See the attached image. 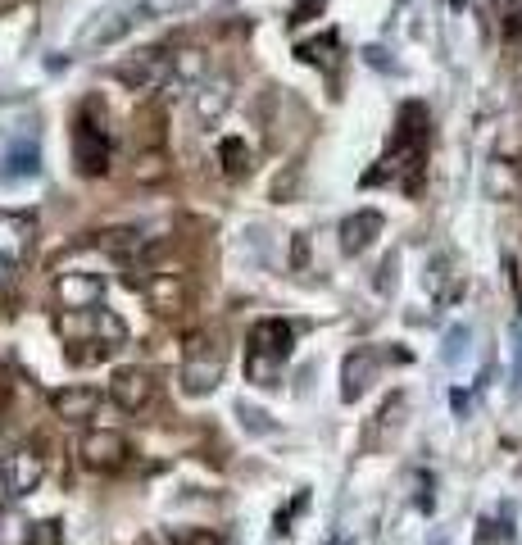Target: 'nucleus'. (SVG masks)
<instances>
[{"instance_id": "1", "label": "nucleus", "mask_w": 522, "mask_h": 545, "mask_svg": "<svg viewBox=\"0 0 522 545\" xmlns=\"http://www.w3.org/2000/svg\"><path fill=\"white\" fill-rule=\"evenodd\" d=\"M286 355H291V327L282 318H264L250 332V382L273 387V377L282 373Z\"/></svg>"}, {"instance_id": "2", "label": "nucleus", "mask_w": 522, "mask_h": 545, "mask_svg": "<svg viewBox=\"0 0 522 545\" xmlns=\"http://www.w3.org/2000/svg\"><path fill=\"white\" fill-rule=\"evenodd\" d=\"M123 318L114 309H64L60 314V337L73 341V346H114L123 341Z\"/></svg>"}, {"instance_id": "3", "label": "nucleus", "mask_w": 522, "mask_h": 545, "mask_svg": "<svg viewBox=\"0 0 522 545\" xmlns=\"http://www.w3.org/2000/svg\"><path fill=\"white\" fill-rule=\"evenodd\" d=\"M73 159H78V173L96 178L109 169V146H105V114L96 109V100H87L73 123Z\"/></svg>"}, {"instance_id": "4", "label": "nucleus", "mask_w": 522, "mask_h": 545, "mask_svg": "<svg viewBox=\"0 0 522 545\" xmlns=\"http://www.w3.org/2000/svg\"><path fill=\"white\" fill-rule=\"evenodd\" d=\"M223 364H227L223 346L196 337L187 346V364H182V391H187V396H209V391L218 387V377H223Z\"/></svg>"}, {"instance_id": "5", "label": "nucleus", "mask_w": 522, "mask_h": 545, "mask_svg": "<svg viewBox=\"0 0 522 545\" xmlns=\"http://www.w3.org/2000/svg\"><path fill=\"white\" fill-rule=\"evenodd\" d=\"M128 455H132L128 436L114 432V427H91V432L78 441V459H82V468H91V473H119V468L128 464Z\"/></svg>"}, {"instance_id": "6", "label": "nucleus", "mask_w": 522, "mask_h": 545, "mask_svg": "<svg viewBox=\"0 0 522 545\" xmlns=\"http://www.w3.org/2000/svg\"><path fill=\"white\" fill-rule=\"evenodd\" d=\"M41 477H46V455H41L37 446L10 450V455L0 459V486H5L14 500L32 496V491L41 486Z\"/></svg>"}, {"instance_id": "7", "label": "nucleus", "mask_w": 522, "mask_h": 545, "mask_svg": "<svg viewBox=\"0 0 522 545\" xmlns=\"http://www.w3.org/2000/svg\"><path fill=\"white\" fill-rule=\"evenodd\" d=\"M168 73H173V60H168L164 50H137L132 60L114 64V78L128 91H137V96H150L155 87H164Z\"/></svg>"}, {"instance_id": "8", "label": "nucleus", "mask_w": 522, "mask_h": 545, "mask_svg": "<svg viewBox=\"0 0 522 545\" xmlns=\"http://www.w3.org/2000/svg\"><path fill=\"white\" fill-rule=\"evenodd\" d=\"M141 291H146V305L155 309V314L173 318L187 309V278L182 273H173V268H155V273H146L141 278Z\"/></svg>"}, {"instance_id": "9", "label": "nucleus", "mask_w": 522, "mask_h": 545, "mask_svg": "<svg viewBox=\"0 0 522 545\" xmlns=\"http://www.w3.org/2000/svg\"><path fill=\"white\" fill-rule=\"evenodd\" d=\"M109 400H114L123 414H137V409H146L150 400H155V377L137 364L114 368V377H109Z\"/></svg>"}, {"instance_id": "10", "label": "nucleus", "mask_w": 522, "mask_h": 545, "mask_svg": "<svg viewBox=\"0 0 522 545\" xmlns=\"http://www.w3.org/2000/svg\"><path fill=\"white\" fill-rule=\"evenodd\" d=\"M105 273H82V268H73V273H60L55 278V296H60L64 309H91L100 305V296H105Z\"/></svg>"}, {"instance_id": "11", "label": "nucleus", "mask_w": 522, "mask_h": 545, "mask_svg": "<svg viewBox=\"0 0 522 545\" xmlns=\"http://www.w3.org/2000/svg\"><path fill=\"white\" fill-rule=\"evenodd\" d=\"M191 105H196V123H200V128H214V123L227 114V105H232V78H227V73L205 78L196 87V100H191Z\"/></svg>"}, {"instance_id": "12", "label": "nucleus", "mask_w": 522, "mask_h": 545, "mask_svg": "<svg viewBox=\"0 0 522 545\" xmlns=\"http://www.w3.org/2000/svg\"><path fill=\"white\" fill-rule=\"evenodd\" d=\"M50 409H55V418H64V423H87V418H96V409H100V391L64 387V391L50 396Z\"/></svg>"}, {"instance_id": "13", "label": "nucleus", "mask_w": 522, "mask_h": 545, "mask_svg": "<svg viewBox=\"0 0 522 545\" xmlns=\"http://www.w3.org/2000/svg\"><path fill=\"white\" fill-rule=\"evenodd\" d=\"M32 250V223L23 214H0V259L23 264Z\"/></svg>"}, {"instance_id": "14", "label": "nucleus", "mask_w": 522, "mask_h": 545, "mask_svg": "<svg viewBox=\"0 0 522 545\" xmlns=\"http://www.w3.org/2000/svg\"><path fill=\"white\" fill-rule=\"evenodd\" d=\"M377 232H382V214H377V209H364V214H355V218H345L341 223V246L350 250V255H359V250L373 246Z\"/></svg>"}, {"instance_id": "15", "label": "nucleus", "mask_w": 522, "mask_h": 545, "mask_svg": "<svg viewBox=\"0 0 522 545\" xmlns=\"http://www.w3.org/2000/svg\"><path fill=\"white\" fill-rule=\"evenodd\" d=\"M373 368H377V359L368 350H355V355L345 359V400L364 396V387L373 382Z\"/></svg>"}, {"instance_id": "16", "label": "nucleus", "mask_w": 522, "mask_h": 545, "mask_svg": "<svg viewBox=\"0 0 522 545\" xmlns=\"http://www.w3.org/2000/svg\"><path fill=\"white\" fill-rule=\"evenodd\" d=\"M132 178L146 182V187L164 182V178H168V159H164V150H146V155H141L137 164H132Z\"/></svg>"}, {"instance_id": "17", "label": "nucleus", "mask_w": 522, "mask_h": 545, "mask_svg": "<svg viewBox=\"0 0 522 545\" xmlns=\"http://www.w3.org/2000/svg\"><path fill=\"white\" fill-rule=\"evenodd\" d=\"M173 78L205 82V50H178V55H173Z\"/></svg>"}, {"instance_id": "18", "label": "nucleus", "mask_w": 522, "mask_h": 545, "mask_svg": "<svg viewBox=\"0 0 522 545\" xmlns=\"http://www.w3.org/2000/svg\"><path fill=\"white\" fill-rule=\"evenodd\" d=\"M5 164H10V173H37V141H32V137H14Z\"/></svg>"}, {"instance_id": "19", "label": "nucleus", "mask_w": 522, "mask_h": 545, "mask_svg": "<svg viewBox=\"0 0 522 545\" xmlns=\"http://www.w3.org/2000/svg\"><path fill=\"white\" fill-rule=\"evenodd\" d=\"M218 159H223V173H232V178L250 169V150H246V141L241 137H227L223 146H218Z\"/></svg>"}, {"instance_id": "20", "label": "nucleus", "mask_w": 522, "mask_h": 545, "mask_svg": "<svg viewBox=\"0 0 522 545\" xmlns=\"http://www.w3.org/2000/svg\"><path fill=\"white\" fill-rule=\"evenodd\" d=\"M173 545H218V536L214 532H178Z\"/></svg>"}, {"instance_id": "21", "label": "nucleus", "mask_w": 522, "mask_h": 545, "mask_svg": "<svg viewBox=\"0 0 522 545\" xmlns=\"http://www.w3.org/2000/svg\"><path fill=\"white\" fill-rule=\"evenodd\" d=\"M28 545H55V523H41L37 532H32V541Z\"/></svg>"}, {"instance_id": "22", "label": "nucleus", "mask_w": 522, "mask_h": 545, "mask_svg": "<svg viewBox=\"0 0 522 545\" xmlns=\"http://www.w3.org/2000/svg\"><path fill=\"white\" fill-rule=\"evenodd\" d=\"M513 359H518V368H513V373L522 377V327H513Z\"/></svg>"}, {"instance_id": "23", "label": "nucleus", "mask_w": 522, "mask_h": 545, "mask_svg": "<svg viewBox=\"0 0 522 545\" xmlns=\"http://www.w3.org/2000/svg\"><path fill=\"white\" fill-rule=\"evenodd\" d=\"M10 268H14V264H5V259H0V282H5V273H10Z\"/></svg>"}, {"instance_id": "24", "label": "nucleus", "mask_w": 522, "mask_h": 545, "mask_svg": "<svg viewBox=\"0 0 522 545\" xmlns=\"http://www.w3.org/2000/svg\"><path fill=\"white\" fill-rule=\"evenodd\" d=\"M513 32H518V37H522V10H518V19H513Z\"/></svg>"}]
</instances>
